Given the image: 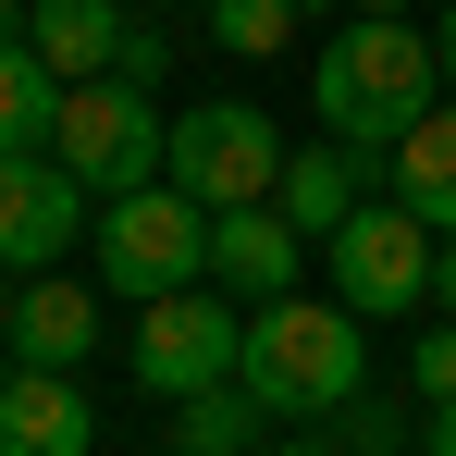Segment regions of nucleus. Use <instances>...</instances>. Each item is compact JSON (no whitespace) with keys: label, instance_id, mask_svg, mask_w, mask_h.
<instances>
[{"label":"nucleus","instance_id":"obj_1","mask_svg":"<svg viewBox=\"0 0 456 456\" xmlns=\"http://www.w3.org/2000/svg\"><path fill=\"white\" fill-rule=\"evenodd\" d=\"M308 99H321V136H346L358 160H382L444 99V50H432L407 12H358V25H333V50L308 62Z\"/></svg>","mask_w":456,"mask_h":456},{"label":"nucleus","instance_id":"obj_2","mask_svg":"<svg viewBox=\"0 0 456 456\" xmlns=\"http://www.w3.org/2000/svg\"><path fill=\"white\" fill-rule=\"evenodd\" d=\"M234 382L272 407V419H321L370 382V321L346 297H259L247 308V346H234Z\"/></svg>","mask_w":456,"mask_h":456},{"label":"nucleus","instance_id":"obj_3","mask_svg":"<svg viewBox=\"0 0 456 456\" xmlns=\"http://www.w3.org/2000/svg\"><path fill=\"white\" fill-rule=\"evenodd\" d=\"M50 160L75 173L86 198H124L173 160V111L149 99V75H75L62 86V124H50Z\"/></svg>","mask_w":456,"mask_h":456},{"label":"nucleus","instance_id":"obj_4","mask_svg":"<svg viewBox=\"0 0 456 456\" xmlns=\"http://www.w3.org/2000/svg\"><path fill=\"white\" fill-rule=\"evenodd\" d=\"M198 272H210V210H198L173 173L99 198V284H111V297H173V284H198Z\"/></svg>","mask_w":456,"mask_h":456},{"label":"nucleus","instance_id":"obj_5","mask_svg":"<svg viewBox=\"0 0 456 456\" xmlns=\"http://www.w3.org/2000/svg\"><path fill=\"white\" fill-rule=\"evenodd\" d=\"M321 247H333V297L358 308V321H407V308H432V223H419L407 198H382V210L358 198Z\"/></svg>","mask_w":456,"mask_h":456},{"label":"nucleus","instance_id":"obj_6","mask_svg":"<svg viewBox=\"0 0 456 456\" xmlns=\"http://www.w3.org/2000/svg\"><path fill=\"white\" fill-rule=\"evenodd\" d=\"M234 346H247V321H234V284H210V272L173 297H136V382L160 407L198 382H234Z\"/></svg>","mask_w":456,"mask_h":456},{"label":"nucleus","instance_id":"obj_7","mask_svg":"<svg viewBox=\"0 0 456 456\" xmlns=\"http://www.w3.org/2000/svg\"><path fill=\"white\" fill-rule=\"evenodd\" d=\"M160 173L198 210H234V198H272L284 185V136H272L259 99H198V111H173V160Z\"/></svg>","mask_w":456,"mask_h":456},{"label":"nucleus","instance_id":"obj_8","mask_svg":"<svg viewBox=\"0 0 456 456\" xmlns=\"http://www.w3.org/2000/svg\"><path fill=\"white\" fill-rule=\"evenodd\" d=\"M86 210H99V198H86L50 149H12V160H0V272H50V259H75Z\"/></svg>","mask_w":456,"mask_h":456},{"label":"nucleus","instance_id":"obj_9","mask_svg":"<svg viewBox=\"0 0 456 456\" xmlns=\"http://www.w3.org/2000/svg\"><path fill=\"white\" fill-rule=\"evenodd\" d=\"M297 259H308V234L272 210V198H234V210H210V284H234V297L259 308V297H297Z\"/></svg>","mask_w":456,"mask_h":456},{"label":"nucleus","instance_id":"obj_10","mask_svg":"<svg viewBox=\"0 0 456 456\" xmlns=\"http://www.w3.org/2000/svg\"><path fill=\"white\" fill-rule=\"evenodd\" d=\"M86 444H99V407L75 395V370L50 358L0 370V456H86Z\"/></svg>","mask_w":456,"mask_h":456},{"label":"nucleus","instance_id":"obj_11","mask_svg":"<svg viewBox=\"0 0 456 456\" xmlns=\"http://www.w3.org/2000/svg\"><path fill=\"white\" fill-rule=\"evenodd\" d=\"M99 297H111V284H75V272H25V284H12V358H50V370L99 358Z\"/></svg>","mask_w":456,"mask_h":456},{"label":"nucleus","instance_id":"obj_12","mask_svg":"<svg viewBox=\"0 0 456 456\" xmlns=\"http://www.w3.org/2000/svg\"><path fill=\"white\" fill-rule=\"evenodd\" d=\"M124 37H136V25H124V0H25V50H37L62 86H75V75H111V62H124Z\"/></svg>","mask_w":456,"mask_h":456},{"label":"nucleus","instance_id":"obj_13","mask_svg":"<svg viewBox=\"0 0 456 456\" xmlns=\"http://www.w3.org/2000/svg\"><path fill=\"white\" fill-rule=\"evenodd\" d=\"M382 173H395V198H407L432 234L456 223V86L419 111V124H407V136H395V149H382Z\"/></svg>","mask_w":456,"mask_h":456},{"label":"nucleus","instance_id":"obj_14","mask_svg":"<svg viewBox=\"0 0 456 456\" xmlns=\"http://www.w3.org/2000/svg\"><path fill=\"white\" fill-rule=\"evenodd\" d=\"M272 210H284V223L321 247V234L358 210V149H346V136H321V149H284V185H272Z\"/></svg>","mask_w":456,"mask_h":456},{"label":"nucleus","instance_id":"obj_15","mask_svg":"<svg viewBox=\"0 0 456 456\" xmlns=\"http://www.w3.org/2000/svg\"><path fill=\"white\" fill-rule=\"evenodd\" d=\"M272 432V407L247 395V382H198V395H173V444L185 456H247Z\"/></svg>","mask_w":456,"mask_h":456},{"label":"nucleus","instance_id":"obj_16","mask_svg":"<svg viewBox=\"0 0 456 456\" xmlns=\"http://www.w3.org/2000/svg\"><path fill=\"white\" fill-rule=\"evenodd\" d=\"M50 124H62V75H50L25 37H0V160H12V149H50Z\"/></svg>","mask_w":456,"mask_h":456},{"label":"nucleus","instance_id":"obj_17","mask_svg":"<svg viewBox=\"0 0 456 456\" xmlns=\"http://www.w3.org/2000/svg\"><path fill=\"white\" fill-rule=\"evenodd\" d=\"M308 25V0H210V37H223L234 62H284Z\"/></svg>","mask_w":456,"mask_h":456},{"label":"nucleus","instance_id":"obj_18","mask_svg":"<svg viewBox=\"0 0 456 456\" xmlns=\"http://www.w3.org/2000/svg\"><path fill=\"white\" fill-rule=\"evenodd\" d=\"M308 432H321V444H370V456H395V444H407V407H370V395H346V407H321Z\"/></svg>","mask_w":456,"mask_h":456},{"label":"nucleus","instance_id":"obj_19","mask_svg":"<svg viewBox=\"0 0 456 456\" xmlns=\"http://www.w3.org/2000/svg\"><path fill=\"white\" fill-rule=\"evenodd\" d=\"M407 382H419V407H444V395H456V308H432V333L407 346Z\"/></svg>","mask_w":456,"mask_h":456},{"label":"nucleus","instance_id":"obj_20","mask_svg":"<svg viewBox=\"0 0 456 456\" xmlns=\"http://www.w3.org/2000/svg\"><path fill=\"white\" fill-rule=\"evenodd\" d=\"M432 308H456V223L432 234Z\"/></svg>","mask_w":456,"mask_h":456},{"label":"nucleus","instance_id":"obj_21","mask_svg":"<svg viewBox=\"0 0 456 456\" xmlns=\"http://www.w3.org/2000/svg\"><path fill=\"white\" fill-rule=\"evenodd\" d=\"M419 432H432V456H456V395H444V407H419Z\"/></svg>","mask_w":456,"mask_h":456},{"label":"nucleus","instance_id":"obj_22","mask_svg":"<svg viewBox=\"0 0 456 456\" xmlns=\"http://www.w3.org/2000/svg\"><path fill=\"white\" fill-rule=\"evenodd\" d=\"M432 50H444V86H456V0L432 12Z\"/></svg>","mask_w":456,"mask_h":456},{"label":"nucleus","instance_id":"obj_23","mask_svg":"<svg viewBox=\"0 0 456 456\" xmlns=\"http://www.w3.org/2000/svg\"><path fill=\"white\" fill-rule=\"evenodd\" d=\"M12 284H25V272H0V346H12Z\"/></svg>","mask_w":456,"mask_h":456},{"label":"nucleus","instance_id":"obj_24","mask_svg":"<svg viewBox=\"0 0 456 456\" xmlns=\"http://www.w3.org/2000/svg\"><path fill=\"white\" fill-rule=\"evenodd\" d=\"M358 12H407V0H358Z\"/></svg>","mask_w":456,"mask_h":456}]
</instances>
